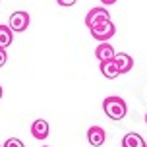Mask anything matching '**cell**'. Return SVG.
I'll return each mask as SVG.
<instances>
[{
    "instance_id": "obj_11",
    "label": "cell",
    "mask_w": 147,
    "mask_h": 147,
    "mask_svg": "<svg viewBox=\"0 0 147 147\" xmlns=\"http://www.w3.org/2000/svg\"><path fill=\"white\" fill-rule=\"evenodd\" d=\"M12 41H14V31L10 29L8 25H0V49L6 51L8 47L12 45Z\"/></svg>"
},
{
    "instance_id": "obj_2",
    "label": "cell",
    "mask_w": 147,
    "mask_h": 147,
    "mask_svg": "<svg viewBox=\"0 0 147 147\" xmlns=\"http://www.w3.org/2000/svg\"><path fill=\"white\" fill-rule=\"evenodd\" d=\"M89 31H91L93 39L101 41V43H109V39L116 33V27H114V23L110 20H105V22H99L93 27H89Z\"/></svg>"
},
{
    "instance_id": "obj_17",
    "label": "cell",
    "mask_w": 147,
    "mask_h": 147,
    "mask_svg": "<svg viewBox=\"0 0 147 147\" xmlns=\"http://www.w3.org/2000/svg\"><path fill=\"white\" fill-rule=\"evenodd\" d=\"M145 124H147V112H145Z\"/></svg>"
},
{
    "instance_id": "obj_3",
    "label": "cell",
    "mask_w": 147,
    "mask_h": 147,
    "mask_svg": "<svg viewBox=\"0 0 147 147\" xmlns=\"http://www.w3.org/2000/svg\"><path fill=\"white\" fill-rule=\"evenodd\" d=\"M29 14L27 12H23V10H18V12H14V14L10 16V22H8V27L12 31H16V33H22V31H25L27 27H29Z\"/></svg>"
},
{
    "instance_id": "obj_13",
    "label": "cell",
    "mask_w": 147,
    "mask_h": 147,
    "mask_svg": "<svg viewBox=\"0 0 147 147\" xmlns=\"http://www.w3.org/2000/svg\"><path fill=\"white\" fill-rule=\"evenodd\" d=\"M6 60H8V54H6V51L4 49H0V68L6 64Z\"/></svg>"
},
{
    "instance_id": "obj_9",
    "label": "cell",
    "mask_w": 147,
    "mask_h": 147,
    "mask_svg": "<svg viewBox=\"0 0 147 147\" xmlns=\"http://www.w3.org/2000/svg\"><path fill=\"white\" fill-rule=\"evenodd\" d=\"M147 141L141 138L140 134L136 132H130L124 136V140H122V147H145Z\"/></svg>"
},
{
    "instance_id": "obj_6",
    "label": "cell",
    "mask_w": 147,
    "mask_h": 147,
    "mask_svg": "<svg viewBox=\"0 0 147 147\" xmlns=\"http://www.w3.org/2000/svg\"><path fill=\"white\" fill-rule=\"evenodd\" d=\"M31 136L35 138V140H47L49 138V122L43 120V118H37L35 122L31 124Z\"/></svg>"
},
{
    "instance_id": "obj_19",
    "label": "cell",
    "mask_w": 147,
    "mask_h": 147,
    "mask_svg": "<svg viewBox=\"0 0 147 147\" xmlns=\"http://www.w3.org/2000/svg\"><path fill=\"white\" fill-rule=\"evenodd\" d=\"M145 147H147V143H145Z\"/></svg>"
},
{
    "instance_id": "obj_14",
    "label": "cell",
    "mask_w": 147,
    "mask_h": 147,
    "mask_svg": "<svg viewBox=\"0 0 147 147\" xmlns=\"http://www.w3.org/2000/svg\"><path fill=\"white\" fill-rule=\"evenodd\" d=\"M56 2H58L60 6H74V4H76V2H78V0H56Z\"/></svg>"
},
{
    "instance_id": "obj_18",
    "label": "cell",
    "mask_w": 147,
    "mask_h": 147,
    "mask_svg": "<svg viewBox=\"0 0 147 147\" xmlns=\"http://www.w3.org/2000/svg\"><path fill=\"white\" fill-rule=\"evenodd\" d=\"M43 147H47V145H43Z\"/></svg>"
},
{
    "instance_id": "obj_5",
    "label": "cell",
    "mask_w": 147,
    "mask_h": 147,
    "mask_svg": "<svg viewBox=\"0 0 147 147\" xmlns=\"http://www.w3.org/2000/svg\"><path fill=\"white\" fill-rule=\"evenodd\" d=\"M105 140H107V134L101 126H91L87 130V141L93 147H101L105 143Z\"/></svg>"
},
{
    "instance_id": "obj_20",
    "label": "cell",
    "mask_w": 147,
    "mask_h": 147,
    "mask_svg": "<svg viewBox=\"0 0 147 147\" xmlns=\"http://www.w3.org/2000/svg\"><path fill=\"white\" fill-rule=\"evenodd\" d=\"M0 147H2V145H0Z\"/></svg>"
},
{
    "instance_id": "obj_4",
    "label": "cell",
    "mask_w": 147,
    "mask_h": 147,
    "mask_svg": "<svg viewBox=\"0 0 147 147\" xmlns=\"http://www.w3.org/2000/svg\"><path fill=\"white\" fill-rule=\"evenodd\" d=\"M105 20H110V12L103 6H97V8H91L89 14L85 16V25L87 27H93L95 23L105 22Z\"/></svg>"
},
{
    "instance_id": "obj_15",
    "label": "cell",
    "mask_w": 147,
    "mask_h": 147,
    "mask_svg": "<svg viewBox=\"0 0 147 147\" xmlns=\"http://www.w3.org/2000/svg\"><path fill=\"white\" fill-rule=\"evenodd\" d=\"M105 6H110V4H116V0H101Z\"/></svg>"
},
{
    "instance_id": "obj_12",
    "label": "cell",
    "mask_w": 147,
    "mask_h": 147,
    "mask_svg": "<svg viewBox=\"0 0 147 147\" xmlns=\"http://www.w3.org/2000/svg\"><path fill=\"white\" fill-rule=\"evenodd\" d=\"M2 147H25V145H23L22 140H18V138H10V140H6V143H4Z\"/></svg>"
},
{
    "instance_id": "obj_8",
    "label": "cell",
    "mask_w": 147,
    "mask_h": 147,
    "mask_svg": "<svg viewBox=\"0 0 147 147\" xmlns=\"http://www.w3.org/2000/svg\"><path fill=\"white\" fill-rule=\"evenodd\" d=\"M114 49H112V45L110 43H101L99 47L95 49V56L101 62H107V60H114Z\"/></svg>"
},
{
    "instance_id": "obj_1",
    "label": "cell",
    "mask_w": 147,
    "mask_h": 147,
    "mask_svg": "<svg viewBox=\"0 0 147 147\" xmlns=\"http://www.w3.org/2000/svg\"><path fill=\"white\" fill-rule=\"evenodd\" d=\"M103 110L110 120H122L128 112V105L122 97H107L103 101Z\"/></svg>"
},
{
    "instance_id": "obj_7",
    "label": "cell",
    "mask_w": 147,
    "mask_h": 147,
    "mask_svg": "<svg viewBox=\"0 0 147 147\" xmlns=\"http://www.w3.org/2000/svg\"><path fill=\"white\" fill-rule=\"evenodd\" d=\"M114 64L118 66V72L120 74H128L134 68V58L126 52H116L114 54Z\"/></svg>"
},
{
    "instance_id": "obj_10",
    "label": "cell",
    "mask_w": 147,
    "mask_h": 147,
    "mask_svg": "<svg viewBox=\"0 0 147 147\" xmlns=\"http://www.w3.org/2000/svg\"><path fill=\"white\" fill-rule=\"evenodd\" d=\"M101 74H103L107 80H114L120 76L118 72V66L114 64V60H107V62H101Z\"/></svg>"
},
{
    "instance_id": "obj_16",
    "label": "cell",
    "mask_w": 147,
    "mask_h": 147,
    "mask_svg": "<svg viewBox=\"0 0 147 147\" xmlns=\"http://www.w3.org/2000/svg\"><path fill=\"white\" fill-rule=\"evenodd\" d=\"M2 95H4V91H2V85H0V99H2Z\"/></svg>"
}]
</instances>
